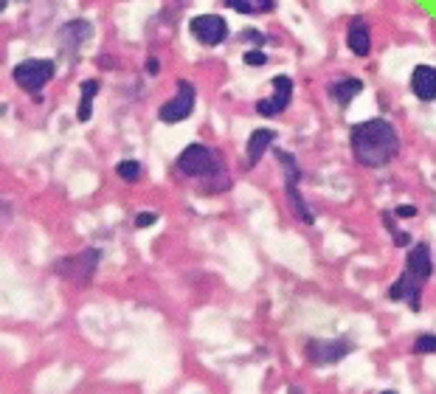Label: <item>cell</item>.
Returning <instances> with one entry per match:
<instances>
[{"label":"cell","mask_w":436,"mask_h":394,"mask_svg":"<svg viewBox=\"0 0 436 394\" xmlns=\"http://www.w3.org/2000/svg\"><path fill=\"white\" fill-rule=\"evenodd\" d=\"M349 144H352L355 161L369 169L391 163L400 152V136L385 118H369V121L355 124Z\"/></svg>","instance_id":"cell-1"},{"label":"cell","mask_w":436,"mask_h":394,"mask_svg":"<svg viewBox=\"0 0 436 394\" xmlns=\"http://www.w3.org/2000/svg\"><path fill=\"white\" fill-rule=\"evenodd\" d=\"M99 259H102V251L99 248H84L82 253L76 256H65L57 262V274L79 287H84L87 282L93 279L96 268H99Z\"/></svg>","instance_id":"cell-2"},{"label":"cell","mask_w":436,"mask_h":394,"mask_svg":"<svg viewBox=\"0 0 436 394\" xmlns=\"http://www.w3.org/2000/svg\"><path fill=\"white\" fill-rule=\"evenodd\" d=\"M54 73H57V65H54V60H26V62H20V65H15V71H12V79L17 82V87H23L26 93H39L42 87H46L51 79H54Z\"/></svg>","instance_id":"cell-3"},{"label":"cell","mask_w":436,"mask_h":394,"mask_svg":"<svg viewBox=\"0 0 436 394\" xmlns=\"http://www.w3.org/2000/svg\"><path fill=\"white\" fill-rule=\"evenodd\" d=\"M178 172L186 174V178H208V174L220 172V163H217V155L211 147L206 144H189L181 155H178Z\"/></svg>","instance_id":"cell-4"},{"label":"cell","mask_w":436,"mask_h":394,"mask_svg":"<svg viewBox=\"0 0 436 394\" xmlns=\"http://www.w3.org/2000/svg\"><path fill=\"white\" fill-rule=\"evenodd\" d=\"M174 84H178V93H174V99H169V102L161 105V110H158V118L166 121V124H178V121L189 118V116L194 113V102H197L194 84H192L189 79H178Z\"/></svg>","instance_id":"cell-5"},{"label":"cell","mask_w":436,"mask_h":394,"mask_svg":"<svg viewBox=\"0 0 436 394\" xmlns=\"http://www.w3.org/2000/svg\"><path fill=\"white\" fill-rule=\"evenodd\" d=\"M276 158H279V163L284 166V189H287V197H290V203H293L296 214L301 217V220H304V223H313V220H316V217H313V211L307 208V203H304V197H301V192H298V181H301V169H298L296 158H293L290 152H276Z\"/></svg>","instance_id":"cell-6"},{"label":"cell","mask_w":436,"mask_h":394,"mask_svg":"<svg viewBox=\"0 0 436 394\" xmlns=\"http://www.w3.org/2000/svg\"><path fill=\"white\" fill-rule=\"evenodd\" d=\"M189 31H192V37H197V42L214 48L228 37V23L220 15H200V17H192Z\"/></svg>","instance_id":"cell-7"},{"label":"cell","mask_w":436,"mask_h":394,"mask_svg":"<svg viewBox=\"0 0 436 394\" xmlns=\"http://www.w3.org/2000/svg\"><path fill=\"white\" fill-rule=\"evenodd\" d=\"M307 361L316 364V366H327V364H338L343 361L349 352H352V343L349 341H310L307 343Z\"/></svg>","instance_id":"cell-8"},{"label":"cell","mask_w":436,"mask_h":394,"mask_svg":"<svg viewBox=\"0 0 436 394\" xmlns=\"http://www.w3.org/2000/svg\"><path fill=\"white\" fill-rule=\"evenodd\" d=\"M290 99H293V79H290V76H276V79H273V96L259 99V102H256V113L265 116V118L282 116V113L287 110Z\"/></svg>","instance_id":"cell-9"},{"label":"cell","mask_w":436,"mask_h":394,"mask_svg":"<svg viewBox=\"0 0 436 394\" xmlns=\"http://www.w3.org/2000/svg\"><path fill=\"white\" fill-rule=\"evenodd\" d=\"M422 285H425V279L414 276V274L406 268L403 276H400L394 285H391L388 298H394V301H408V307H411L414 313H419V310H422Z\"/></svg>","instance_id":"cell-10"},{"label":"cell","mask_w":436,"mask_h":394,"mask_svg":"<svg viewBox=\"0 0 436 394\" xmlns=\"http://www.w3.org/2000/svg\"><path fill=\"white\" fill-rule=\"evenodd\" d=\"M346 46L355 57H369L372 51V28L363 17H352L346 28Z\"/></svg>","instance_id":"cell-11"},{"label":"cell","mask_w":436,"mask_h":394,"mask_svg":"<svg viewBox=\"0 0 436 394\" xmlns=\"http://www.w3.org/2000/svg\"><path fill=\"white\" fill-rule=\"evenodd\" d=\"M87 37H93V26L87 20H71V23H65L60 28V46H62V51L73 54V51H79L84 46Z\"/></svg>","instance_id":"cell-12"},{"label":"cell","mask_w":436,"mask_h":394,"mask_svg":"<svg viewBox=\"0 0 436 394\" xmlns=\"http://www.w3.org/2000/svg\"><path fill=\"white\" fill-rule=\"evenodd\" d=\"M411 91L422 102L436 99V68L433 65H417L411 73Z\"/></svg>","instance_id":"cell-13"},{"label":"cell","mask_w":436,"mask_h":394,"mask_svg":"<svg viewBox=\"0 0 436 394\" xmlns=\"http://www.w3.org/2000/svg\"><path fill=\"white\" fill-rule=\"evenodd\" d=\"M273 141H276V129H271V127H259V129H253L251 133V138H248V155H245V161H248V166H256L259 161H262V155H265L271 147H273Z\"/></svg>","instance_id":"cell-14"},{"label":"cell","mask_w":436,"mask_h":394,"mask_svg":"<svg viewBox=\"0 0 436 394\" xmlns=\"http://www.w3.org/2000/svg\"><path fill=\"white\" fill-rule=\"evenodd\" d=\"M327 91H329V96H332L340 107H346L349 102H352V99L363 91V82H361L358 76H338V79L329 82Z\"/></svg>","instance_id":"cell-15"},{"label":"cell","mask_w":436,"mask_h":394,"mask_svg":"<svg viewBox=\"0 0 436 394\" xmlns=\"http://www.w3.org/2000/svg\"><path fill=\"white\" fill-rule=\"evenodd\" d=\"M406 268H408L414 276L425 279V282L430 279V274H433V259H430V248H428L425 242H419V245H414V248L408 251Z\"/></svg>","instance_id":"cell-16"},{"label":"cell","mask_w":436,"mask_h":394,"mask_svg":"<svg viewBox=\"0 0 436 394\" xmlns=\"http://www.w3.org/2000/svg\"><path fill=\"white\" fill-rule=\"evenodd\" d=\"M223 3L239 15H265L276 9V0H223Z\"/></svg>","instance_id":"cell-17"},{"label":"cell","mask_w":436,"mask_h":394,"mask_svg":"<svg viewBox=\"0 0 436 394\" xmlns=\"http://www.w3.org/2000/svg\"><path fill=\"white\" fill-rule=\"evenodd\" d=\"M99 93V79H84L82 82V99H79V121H91L93 113V99Z\"/></svg>","instance_id":"cell-18"},{"label":"cell","mask_w":436,"mask_h":394,"mask_svg":"<svg viewBox=\"0 0 436 394\" xmlns=\"http://www.w3.org/2000/svg\"><path fill=\"white\" fill-rule=\"evenodd\" d=\"M116 172H118V178H121V181H127V183H136V181H141L144 166H141L138 161H121V163L116 166Z\"/></svg>","instance_id":"cell-19"},{"label":"cell","mask_w":436,"mask_h":394,"mask_svg":"<svg viewBox=\"0 0 436 394\" xmlns=\"http://www.w3.org/2000/svg\"><path fill=\"white\" fill-rule=\"evenodd\" d=\"M394 211H383V226L391 231V237H394V245H400V248H408V242H411V237L408 234H403L397 226H394Z\"/></svg>","instance_id":"cell-20"},{"label":"cell","mask_w":436,"mask_h":394,"mask_svg":"<svg viewBox=\"0 0 436 394\" xmlns=\"http://www.w3.org/2000/svg\"><path fill=\"white\" fill-rule=\"evenodd\" d=\"M411 352H414V355H436V335H430V332H422V335L414 341Z\"/></svg>","instance_id":"cell-21"},{"label":"cell","mask_w":436,"mask_h":394,"mask_svg":"<svg viewBox=\"0 0 436 394\" xmlns=\"http://www.w3.org/2000/svg\"><path fill=\"white\" fill-rule=\"evenodd\" d=\"M245 65L248 68H262V65H265L268 62V57H265V51H245Z\"/></svg>","instance_id":"cell-22"},{"label":"cell","mask_w":436,"mask_h":394,"mask_svg":"<svg viewBox=\"0 0 436 394\" xmlns=\"http://www.w3.org/2000/svg\"><path fill=\"white\" fill-rule=\"evenodd\" d=\"M155 220H158L155 211H138L133 223H136V229H149V226H155Z\"/></svg>","instance_id":"cell-23"},{"label":"cell","mask_w":436,"mask_h":394,"mask_svg":"<svg viewBox=\"0 0 436 394\" xmlns=\"http://www.w3.org/2000/svg\"><path fill=\"white\" fill-rule=\"evenodd\" d=\"M394 214L400 217V220H411V217H417V206H397Z\"/></svg>","instance_id":"cell-24"},{"label":"cell","mask_w":436,"mask_h":394,"mask_svg":"<svg viewBox=\"0 0 436 394\" xmlns=\"http://www.w3.org/2000/svg\"><path fill=\"white\" fill-rule=\"evenodd\" d=\"M242 39L245 42H256V46H262V42H265V37H262V31H242Z\"/></svg>","instance_id":"cell-25"},{"label":"cell","mask_w":436,"mask_h":394,"mask_svg":"<svg viewBox=\"0 0 436 394\" xmlns=\"http://www.w3.org/2000/svg\"><path fill=\"white\" fill-rule=\"evenodd\" d=\"M147 71H149V73H158V60H155V57L147 62Z\"/></svg>","instance_id":"cell-26"}]
</instances>
